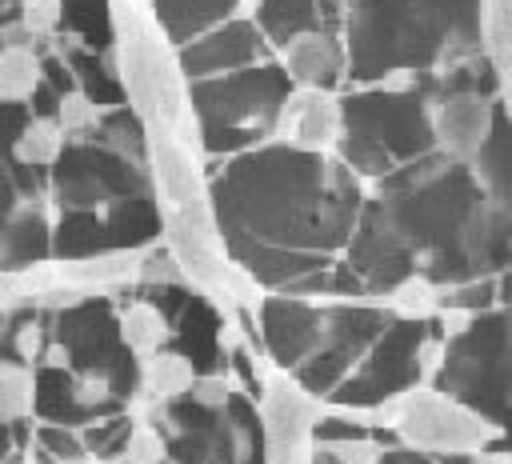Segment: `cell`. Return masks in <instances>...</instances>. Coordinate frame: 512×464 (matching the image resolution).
Masks as SVG:
<instances>
[{"label": "cell", "mask_w": 512, "mask_h": 464, "mask_svg": "<svg viewBox=\"0 0 512 464\" xmlns=\"http://www.w3.org/2000/svg\"><path fill=\"white\" fill-rule=\"evenodd\" d=\"M256 332L264 360L276 372H296L324 340V300L260 292L256 300Z\"/></svg>", "instance_id": "30bf717a"}, {"label": "cell", "mask_w": 512, "mask_h": 464, "mask_svg": "<svg viewBox=\"0 0 512 464\" xmlns=\"http://www.w3.org/2000/svg\"><path fill=\"white\" fill-rule=\"evenodd\" d=\"M344 136V100L324 88H292L276 112L272 140H284L300 152H336Z\"/></svg>", "instance_id": "4fadbf2b"}, {"label": "cell", "mask_w": 512, "mask_h": 464, "mask_svg": "<svg viewBox=\"0 0 512 464\" xmlns=\"http://www.w3.org/2000/svg\"><path fill=\"white\" fill-rule=\"evenodd\" d=\"M344 100V136L336 156L372 188L396 164L428 156L436 148L428 96L420 92H384L376 84H352Z\"/></svg>", "instance_id": "3957f363"}, {"label": "cell", "mask_w": 512, "mask_h": 464, "mask_svg": "<svg viewBox=\"0 0 512 464\" xmlns=\"http://www.w3.org/2000/svg\"><path fill=\"white\" fill-rule=\"evenodd\" d=\"M32 452V420H20V424H0V464L16 460Z\"/></svg>", "instance_id": "d590c367"}, {"label": "cell", "mask_w": 512, "mask_h": 464, "mask_svg": "<svg viewBox=\"0 0 512 464\" xmlns=\"http://www.w3.org/2000/svg\"><path fill=\"white\" fill-rule=\"evenodd\" d=\"M252 0H148V12L156 20V28L168 36L172 48L220 28L224 20L248 12Z\"/></svg>", "instance_id": "e0dca14e"}, {"label": "cell", "mask_w": 512, "mask_h": 464, "mask_svg": "<svg viewBox=\"0 0 512 464\" xmlns=\"http://www.w3.org/2000/svg\"><path fill=\"white\" fill-rule=\"evenodd\" d=\"M384 304L392 308L396 320H432L444 304V288L436 280H428L424 272H412L384 296Z\"/></svg>", "instance_id": "d4e9b609"}, {"label": "cell", "mask_w": 512, "mask_h": 464, "mask_svg": "<svg viewBox=\"0 0 512 464\" xmlns=\"http://www.w3.org/2000/svg\"><path fill=\"white\" fill-rule=\"evenodd\" d=\"M228 264L260 292L292 296L336 264L352 240L368 184L336 152H300L264 140L208 176Z\"/></svg>", "instance_id": "6da1fadb"}, {"label": "cell", "mask_w": 512, "mask_h": 464, "mask_svg": "<svg viewBox=\"0 0 512 464\" xmlns=\"http://www.w3.org/2000/svg\"><path fill=\"white\" fill-rule=\"evenodd\" d=\"M120 340L132 348L136 360H144L172 344V324L152 300L132 296L128 304H120Z\"/></svg>", "instance_id": "44dd1931"}, {"label": "cell", "mask_w": 512, "mask_h": 464, "mask_svg": "<svg viewBox=\"0 0 512 464\" xmlns=\"http://www.w3.org/2000/svg\"><path fill=\"white\" fill-rule=\"evenodd\" d=\"M56 340L44 364H68L76 376L108 380L128 404L140 400V360L120 340V308L108 292H92L80 304L52 312Z\"/></svg>", "instance_id": "5b68a950"}, {"label": "cell", "mask_w": 512, "mask_h": 464, "mask_svg": "<svg viewBox=\"0 0 512 464\" xmlns=\"http://www.w3.org/2000/svg\"><path fill=\"white\" fill-rule=\"evenodd\" d=\"M424 336H428V320H392L324 404L352 412L392 408L404 392L424 384V368H420Z\"/></svg>", "instance_id": "ba28073f"}, {"label": "cell", "mask_w": 512, "mask_h": 464, "mask_svg": "<svg viewBox=\"0 0 512 464\" xmlns=\"http://www.w3.org/2000/svg\"><path fill=\"white\" fill-rule=\"evenodd\" d=\"M176 60H180V72L188 80H204V76H224V72H240V68H252L260 60H272V48L268 40L260 36L256 20L248 12L224 20L220 28L188 40L176 48Z\"/></svg>", "instance_id": "7c38bea8"}, {"label": "cell", "mask_w": 512, "mask_h": 464, "mask_svg": "<svg viewBox=\"0 0 512 464\" xmlns=\"http://www.w3.org/2000/svg\"><path fill=\"white\" fill-rule=\"evenodd\" d=\"M260 420H264V460L268 464H308L312 460V428L324 404L292 376L268 372L260 392Z\"/></svg>", "instance_id": "9c48e42d"}, {"label": "cell", "mask_w": 512, "mask_h": 464, "mask_svg": "<svg viewBox=\"0 0 512 464\" xmlns=\"http://www.w3.org/2000/svg\"><path fill=\"white\" fill-rule=\"evenodd\" d=\"M500 116V100L488 88H448L432 96L428 120H432V140L436 152H444L456 164H472Z\"/></svg>", "instance_id": "8fae6325"}, {"label": "cell", "mask_w": 512, "mask_h": 464, "mask_svg": "<svg viewBox=\"0 0 512 464\" xmlns=\"http://www.w3.org/2000/svg\"><path fill=\"white\" fill-rule=\"evenodd\" d=\"M292 88L296 84L276 56L260 60L252 68H240V72L188 80V104L200 120L204 160L208 156L228 160V156H240L256 144L272 140L276 112Z\"/></svg>", "instance_id": "277c9868"}, {"label": "cell", "mask_w": 512, "mask_h": 464, "mask_svg": "<svg viewBox=\"0 0 512 464\" xmlns=\"http://www.w3.org/2000/svg\"><path fill=\"white\" fill-rule=\"evenodd\" d=\"M196 376H200V368L184 352H176L168 344V348H160V352H152V356L140 360V400L144 404L176 400V396H184L192 388Z\"/></svg>", "instance_id": "ffe728a7"}, {"label": "cell", "mask_w": 512, "mask_h": 464, "mask_svg": "<svg viewBox=\"0 0 512 464\" xmlns=\"http://www.w3.org/2000/svg\"><path fill=\"white\" fill-rule=\"evenodd\" d=\"M72 464H92V460H72Z\"/></svg>", "instance_id": "60d3db41"}, {"label": "cell", "mask_w": 512, "mask_h": 464, "mask_svg": "<svg viewBox=\"0 0 512 464\" xmlns=\"http://www.w3.org/2000/svg\"><path fill=\"white\" fill-rule=\"evenodd\" d=\"M172 348L184 352L200 372H224V328L228 312L200 288L184 296V304L172 312Z\"/></svg>", "instance_id": "5bb4252c"}, {"label": "cell", "mask_w": 512, "mask_h": 464, "mask_svg": "<svg viewBox=\"0 0 512 464\" xmlns=\"http://www.w3.org/2000/svg\"><path fill=\"white\" fill-rule=\"evenodd\" d=\"M32 396H36V372L0 360V424L32 420Z\"/></svg>", "instance_id": "4316f807"}, {"label": "cell", "mask_w": 512, "mask_h": 464, "mask_svg": "<svg viewBox=\"0 0 512 464\" xmlns=\"http://www.w3.org/2000/svg\"><path fill=\"white\" fill-rule=\"evenodd\" d=\"M20 20V0H0V28Z\"/></svg>", "instance_id": "ab89813d"}, {"label": "cell", "mask_w": 512, "mask_h": 464, "mask_svg": "<svg viewBox=\"0 0 512 464\" xmlns=\"http://www.w3.org/2000/svg\"><path fill=\"white\" fill-rule=\"evenodd\" d=\"M136 192H152L148 164L100 136H68L60 160L48 168V200L56 212H104Z\"/></svg>", "instance_id": "52a82bcc"}, {"label": "cell", "mask_w": 512, "mask_h": 464, "mask_svg": "<svg viewBox=\"0 0 512 464\" xmlns=\"http://www.w3.org/2000/svg\"><path fill=\"white\" fill-rule=\"evenodd\" d=\"M284 72L292 76L296 88H324V92H344L348 84V52L336 32H308L292 40L280 56Z\"/></svg>", "instance_id": "2e32d148"}, {"label": "cell", "mask_w": 512, "mask_h": 464, "mask_svg": "<svg viewBox=\"0 0 512 464\" xmlns=\"http://www.w3.org/2000/svg\"><path fill=\"white\" fill-rule=\"evenodd\" d=\"M456 464H512V452H484V456H468Z\"/></svg>", "instance_id": "f35d334b"}, {"label": "cell", "mask_w": 512, "mask_h": 464, "mask_svg": "<svg viewBox=\"0 0 512 464\" xmlns=\"http://www.w3.org/2000/svg\"><path fill=\"white\" fill-rule=\"evenodd\" d=\"M176 284H188V276H184L180 260L172 256V248H168L164 240H156V244L140 248L132 288H176Z\"/></svg>", "instance_id": "83f0119b"}, {"label": "cell", "mask_w": 512, "mask_h": 464, "mask_svg": "<svg viewBox=\"0 0 512 464\" xmlns=\"http://www.w3.org/2000/svg\"><path fill=\"white\" fill-rule=\"evenodd\" d=\"M320 456H328L332 464H380L384 444L376 436H360V440H340V444H316Z\"/></svg>", "instance_id": "836d02e7"}, {"label": "cell", "mask_w": 512, "mask_h": 464, "mask_svg": "<svg viewBox=\"0 0 512 464\" xmlns=\"http://www.w3.org/2000/svg\"><path fill=\"white\" fill-rule=\"evenodd\" d=\"M496 308H512V260L496 272Z\"/></svg>", "instance_id": "74e56055"}, {"label": "cell", "mask_w": 512, "mask_h": 464, "mask_svg": "<svg viewBox=\"0 0 512 464\" xmlns=\"http://www.w3.org/2000/svg\"><path fill=\"white\" fill-rule=\"evenodd\" d=\"M20 28L44 48L64 28V0H20Z\"/></svg>", "instance_id": "4dcf8cb0"}, {"label": "cell", "mask_w": 512, "mask_h": 464, "mask_svg": "<svg viewBox=\"0 0 512 464\" xmlns=\"http://www.w3.org/2000/svg\"><path fill=\"white\" fill-rule=\"evenodd\" d=\"M32 448L48 464L88 460L84 440H80V428H68V424H40V420H32Z\"/></svg>", "instance_id": "f1b7e54d"}, {"label": "cell", "mask_w": 512, "mask_h": 464, "mask_svg": "<svg viewBox=\"0 0 512 464\" xmlns=\"http://www.w3.org/2000/svg\"><path fill=\"white\" fill-rule=\"evenodd\" d=\"M232 392H236V384L228 380V372H200L184 396H188L192 404L208 408V412H224L228 400H232Z\"/></svg>", "instance_id": "d6a6232c"}, {"label": "cell", "mask_w": 512, "mask_h": 464, "mask_svg": "<svg viewBox=\"0 0 512 464\" xmlns=\"http://www.w3.org/2000/svg\"><path fill=\"white\" fill-rule=\"evenodd\" d=\"M120 460H128V464H160V460H168V456H164V436H160L144 416H136Z\"/></svg>", "instance_id": "1f68e13d"}, {"label": "cell", "mask_w": 512, "mask_h": 464, "mask_svg": "<svg viewBox=\"0 0 512 464\" xmlns=\"http://www.w3.org/2000/svg\"><path fill=\"white\" fill-rule=\"evenodd\" d=\"M64 144H68V132L60 128L56 116H32V120L24 124V132L16 136V144L8 148V156H12L20 168L48 172V168L60 160Z\"/></svg>", "instance_id": "7402d4cb"}, {"label": "cell", "mask_w": 512, "mask_h": 464, "mask_svg": "<svg viewBox=\"0 0 512 464\" xmlns=\"http://www.w3.org/2000/svg\"><path fill=\"white\" fill-rule=\"evenodd\" d=\"M64 36H72L84 48H112L116 28H112V0H64Z\"/></svg>", "instance_id": "603a6c76"}, {"label": "cell", "mask_w": 512, "mask_h": 464, "mask_svg": "<svg viewBox=\"0 0 512 464\" xmlns=\"http://www.w3.org/2000/svg\"><path fill=\"white\" fill-rule=\"evenodd\" d=\"M44 260H52V200L48 192H32L0 232V272H24Z\"/></svg>", "instance_id": "9a60e30c"}, {"label": "cell", "mask_w": 512, "mask_h": 464, "mask_svg": "<svg viewBox=\"0 0 512 464\" xmlns=\"http://www.w3.org/2000/svg\"><path fill=\"white\" fill-rule=\"evenodd\" d=\"M480 52L496 80V100L512 120V0L480 4Z\"/></svg>", "instance_id": "ac0fdd59"}, {"label": "cell", "mask_w": 512, "mask_h": 464, "mask_svg": "<svg viewBox=\"0 0 512 464\" xmlns=\"http://www.w3.org/2000/svg\"><path fill=\"white\" fill-rule=\"evenodd\" d=\"M480 4L484 0H348L340 28L348 84H372L392 68L436 76L480 56Z\"/></svg>", "instance_id": "7a4b0ae2"}, {"label": "cell", "mask_w": 512, "mask_h": 464, "mask_svg": "<svg viewBox=\"0 0 512 464\" xmlns=\"http://www.w3.org/2000/svg\"><path fill=\"white\" fill-rule=\"evenodd\" d=\"M392 428L404 444H412L444 464L500 452V444H504L500 424H492L484 412H476L472 404H464L460 396H452L436 384H416L412 392H404L396 400Z\"/></svg>", "instance_id": "8992f818"}, {"label": "cell", "mask_w": 512, "mask_h": 464, "mask_svg": "<svg viewBox=\"0 0 512 464\" xmlns=\"http://www.w3.org/2000/svg\"><path fill=\"white\" fill-rule=\"evenodd\" d=\"M28 120H32V108H28V104L0 100V152H8V148L16 144V136L24 132Z\"/></svg>", "instance_id": "e575fe53"}, {"label": "cell", "mask_w": 512, "mask_h": 464, "mask_svg": "<svg viewBox=\"0 0 512 464\" xmlns=\"http://www.w3.org/2000/svg\"><path fill=\"white\" fill-rule=\"evenodd\" d=\"M100 116H104V108H100L88 92H80V88H68V92L60 96V104H56V120H60V128H64L68 136H88V132H96Z\"/></svg>", "instance_id": "f546056e"}, {"label": "cell", "mask_w": 512, "mask_h": 464, "mask_svg": "<svg viewBox=\"0 0 512 464\" xmlns=\"http://www.w3.org/2000/svg\"><path fill=\"white\" fill-rule=\"evenodd\" d=\"M136 416L132 408L128 412H116V416H104V420H92L80 428V440H84V452L88 460H100V464H116L124 456V444H128V432H132Z\"/></svg>", "instance_id": "484cf974"}, {"label": "cell", "mask_w": 512, "mask_h": 464, "mask_svg": "<svg viewBox=\"0 0 512 464\" xmlns=\"http://www.w3.org/2000/svg\"><path fill=\"white\" fill-rule=\"evenodd\" d=\"M160 464H172V460H160Z\"/></svg>", "instance_id": "b9f144b4"}, {"label": "cell", "mask_w": 512, "mask_h": 464, "mask_svg": "<svg viewBox=\"0 0 512 464\" xmlns=\"http://www.w3.org/2000/svg\"><path fill=\"white\" fill-rule=\"evenodd\" d=\"M316 12H320V24L324 32H336L344 28V12H348V0H316Z\"/></svg>", "instance_id": "8d00e7d4"}, {"label": "cell", "mask_w": 512, "mask_h": 464, "mask_svg": "<svg viewBox=\"0 0 512 464\" xmlns=\"http://www.w3.org/2000/svg\"><path fill=\"white\" fill-rule=\"evenodd\" d=\"M248 16L256 20V28L268 40L272 56H280L292 40L324 28L320 24V12H316V0H252L248 4Z\"/></svg>", "instance_id": "d6986e66"}, {"label": "cell", "mask_w": 512, "mask_h": 464, "mask_svg": "<svg viewBox=\"0 0 512 464\" xmlns=\"http://www.w3.org/2000/svg\"><path fill=\"white\" fill-rule=\"evenodd\" d=\"M44 68H40V48L32 44H8L0 52V100L28 104L32 92L40 88Z\"/></svg>", "instance_id": "cb8c5ba5"}]
</instances>
